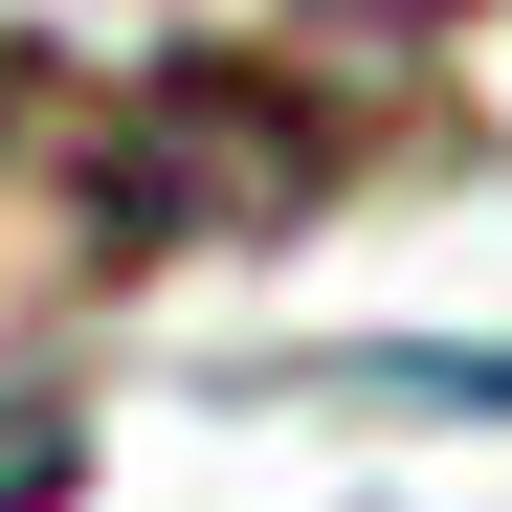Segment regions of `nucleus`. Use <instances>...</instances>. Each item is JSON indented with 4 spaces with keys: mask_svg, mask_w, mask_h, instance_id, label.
Returning a JSON list of instances; mask_svg holds the SVG:
<instances>
[{
    "mask_svg": "<svg viewBox=\"0 0 512 512\" xmlns=\"http://www.w3.org/2000/svg\"><path fill=\"white\" fill-rule=\"evenodd\" d=\"M312 23H357V45H401V23H468V0H312Z\"/></svg>",
    "mask_w": 512,
    "mask_h": 512,
    "instance_id": "nucleus-1",
    "label": "nucleus"
}]
</instances>
